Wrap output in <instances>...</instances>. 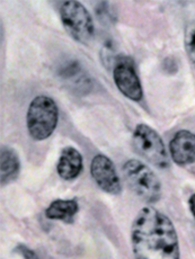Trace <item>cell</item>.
Wrapping results in <instances>:
<instances>
[{"label": "cell", "instance_id": "6da1fadb", "mask_svg": "<svg viewBox=\"0 0 195 259\" xmlns=\"http://www.w3.org/2000/svg\"><path fill=\"white\" fill-rule=\"evenodd\" d=\"M134 259H181L178 236L171 219L152 206H144L131 228Z\"/></svg>", "mask_w": 195, "mask_h": 259}, {"label": "cell", "instance_id": "7a4b0ae2", "mask_svg": "<svg viewBox=\"0 0 195 259\" xmlns=\"http://www.w3.org/2000/svg\"><path fill=\"white\" fill-rule=\"evenodd\" d=\"M59 121V108L51 97H35L28 106L26 122L33 140L43 141L52 136Z\"/></svg>", "mask_w": 195, "mask_h": 259}, {"label": "cell", "instance_id": "3957f363", "mask_svg": "<svg viewBox=\"0 0 195 259\" xmlns=\"http://www.w3.org/2000/svg\"><path fill=\"white\" fill-rule=\"evenodd\" d=\"M123 174L130 188L142 201L152 204L161 200V181L143 162L137 159H130L124 163Z\"/></svg>", "mask_w": 195, "mask_h": 259}, {"label": "cell", "instance_id": "277c9868", "mask_svg": "<svg viewBox=\"0 0 195 259\" xmlns=\"http://www.w3.org/2000/svg\"><path fill=\"white\" fill-rule=\"evenodd\" d=\"M60 18L64 29L74 41L88 46L94 38L95 26L91 14L79 2H63L60 5Z\"/></svg>", "mask_w": 195, "mask_h": 259}, {"label": "cell", "instance_id": "5b68a950", "mask_svg": "<svg viewBox=\"0 0 195 259\" xmlns=\"http://www.w3.org/2000/svg\"><path fill=\"white\" fill-rule=\"evenodd\" d=\"M132 144L137 153L154 167L166 169L171 166L163 139L147 124H138L134 128Z\"/></svg>", "mask_w": 195, "mask_h": 259}, {"label": "cell", "instance_id": "8992f818", "mask_svg": "<svg viewBox=\"0 0 195 259\" xmlns=\"http://www.w3.org/2000/svg\"><path fill=\"white\" fill-rule=\"evenodd\" d=\"M113 79L119 91L130 101H141L143 97V89L131 58L120 56L114 60Z\"/></svg>", "mask_w": 195, "mask_h": 259}, {"label": "cell", "instance_id": "52a82bcc", "mask_svg": "<svg viewBox=\"0 0 195 259\" xmlns=\"http://www.w3.org/2000/svg\"><path fill=\"white\" fill-rule=\"evenodd\" d=\"M91 172L95 183L103 192L119 195L122 192V185L113 161L105 154L95 156L91 163Z\"/></svg>", "mask_w": 195, "mask_h": 259}, {"label": "cell", "instance_id": "ba28073f", "mask_svg": "<svg viewBox=\"0 0 195 259\" xmlns=\"http://www.w3.org/2000/svg\"><path fill=\"white\" fill-rule=\"evenodd\" d=\"M169 152L176 165H192L195 162V133L187 130L178 131L169 143Z\"/></svg>", "mask_w": 195, "mask_h": 259}, {"label": "cell", "instance_id": "9c48e42d", "mask_svg": "<svg viewBox=\"0 0 195 259\" xmlns=\"http://www.w3.org/2000/svg\"><path fill=\"white\" fill-rule=\"evenodd\" d=\"M83 170V156L76 148L66 147L60 154L57 172L64 181H73Z\"/></svg>", "mask_w": 195, "mask_h": 259}, {"label": "cell", "instance_id": "30bf717a", "mask_svg": "<svg viewBox=\"0 0 195 259\" xmlns=\"http://www.w3.org/2000/svg\"><path fill=\"white\" fill-rule=\"evenodd\" d=\"M21 172V160L14 148L3 146L0 151V179L2 185L14 182Z\"/></svg>", "mask_w": 195, "mask_h": 259}, {"label": "cell", "instance_id": "8fae6325", "mask_svg": "<svg viewBox=\"0 0 195 259\" xmlns=\"http://www.w3.org/2000/svg\"><path fill=\"white\" fill-rule=\"evenodd\" d=\"M59 76L64 81L76 88V91L87 92V86L89 84L88 78L85 74L81 63L76 60H68V61L63 62L59 67Z\"/></svg>", "mask_w": 195, "mask_h": 259}, {"label": "cell", "instance_id": "7c38bea8", "mask_svg": "<svg viewBox=\"0 0 195 259\" xmlns=\"http://www.w3.org/2000/svg\"><path fill=\"white\" fill-rule=\"evenodd\" d=\"M79 211V204L76 200H56L48 206L46 217L50 220L71 223Z\"/></svg>", "mask_w": 195, "mask_h": 259}, {"label": "cell", "instance_id": "4fadbf2b", "mask_svg": "<svg viewBox=\"0 0 195 259\" xmlns=\"http://www.w3.org/2000/svg\"><path fill=\"white\" fill-rule=\"evenodd\" d=\"M184 46L189 61L195 68V22L188 23L185 27Z\"/></svg>", "mask_w": 195, "mask_h": 259}, {"label": "cell", "instance_id": "5bb4252c", "mask_svg": "<svg viewBox=\"0 0 195 259\" xmlns=\"http://www.w3.org/2000/svg\"><path fill=\"white\" fill-rule=\"evenodd\" d=\"M95 11H96V16L98 21L102 24H112L114 22V13L112 12L111 5L106 2H99L96 7H95Z\"/></svg>", "mask_w": 195, "mask_h": 259}, {"label": "cell", "instance_id": "9a60e30c", "mask_svg": "<svg viewBox=\"0 0 195 259\" xmlns=\"http://www.w3.org/2000/svg\"><path fill=\"white\" fill-rule=\"evenodd\" d=\"M16 252H18L24 259H40L38 256L36 255V252L25 245L17 246Z\"/></svg>", "mask_w": 195, "mask_h": 259}, {"label": "cell", "instance_id": "2e32d148", "mask_svg": "<svg viewBox=\"0 0 195 259\" xmlns=\"http://www.w3.org/2000/svg\"><path fill=\"white\" fill-rule=\"evenodd\" d=\"M163 67L165 68V70H166V72L171 73V74L177 72V63H176V61H175L173 58L165 59V61L163 63Z\"/></svg>", "mask_w": 195, "mask_h": 259}, {"label": "cell", "instance_id": "e0dca14e", "mask_svg": "<svg viewBox=\"0 0 195 259\" xmlns=\"http://www.w3.org/2000/svg\"><path fill=\"white\" fill-rule=\"evenodd\" d=\"M188 206H189V210H191V213L195 220V194H193V195H191V197H189Z\"/></svg>", "mask_w": 195, "mask_h": 259}]
</instances>
